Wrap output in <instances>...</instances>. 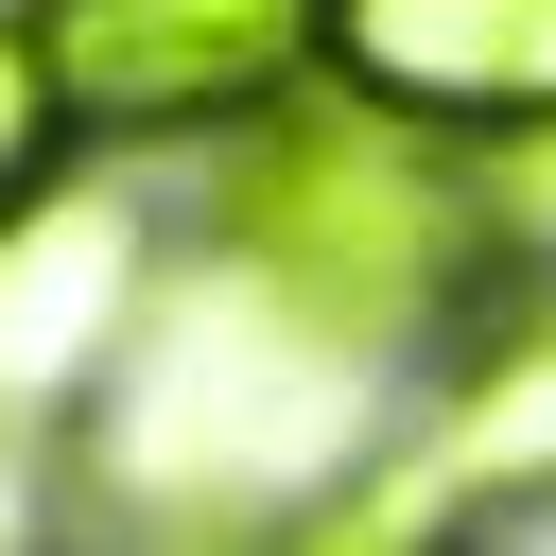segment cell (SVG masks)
Masks as SVG:
<instances>
[{
	"label": "cell",
	"instance_id": "obj_1",
	"mask_svg": "<svg viewBox=\"0 0 556 556\" xmlns=\"http://www.w3.org/2000/svg\"><path fill=\"white\" fill-rule=\"evenodd\" d=\"M208 243H226V278H243L278 330H313V348H417V330H469V295H486V208H469V174H452L434 139H400L382 104H348V87H295L278 122L226 139Z\"/></svg>",
	"mask_w": 556,
	"mask_h": 556
},
{
	"label": "cell",
	"instance_id": "obj_2",
	"mask_svg": "<svg viewBox=\"0 0 556 556\" xmlns=\"http://www.w3.org/2000/svg\"><path fill=\"white\" fill-rule=\"evenodd\" d=\"M70 139H243L330 87V0H17Z\"/></svg>",
	"mask_w": 556,
	"mask_h": 556
},
{
	"label": "cell",
	"instance_id": "obj_3",
	"mask_svg": "<svg viewBox=\"0 0 556 556\" xmlns=\"http://www.w3.org/2000/svg\"><path fill=\"white\" fill-rule=\"evenodd\" d=\"M330 87L400 139H521L556 122V0H330Z\"/></svg>",
	"mask_w": 556,
	"mask_h": 556
},
{
	"label": "cell",
	"instance_id": "obj_4",
	"mask_svg": "<svg viewBox=\"0 0 556 556\" xmlns=\"http://www.w3.org/2000/svg\"><path fill=\"white\" fill-rule=\"evenodd\" d=\"M417 469H434L452 504H521V486H556V313H469Z\"/></svg>",
	"mask_w": 556,
	"mask_h": 556
},
{
	"label": "cell",
	"instance_id": "obj_5",
	"mask_svg": "<svg viewBox=\"0 0 556 556\" xmlns=\"http://www.w3.org/2000/svg\"><path fill=\"white\" fill-rule=\"evenodd\" d=\"M104 295H139V243L104 226V208H35L17 243H0V382H70V365H104L139 313H104Z\"/></svg>",
	"mask_w": 556,
	"mask_h": 556
},
{
	"label": "cell",
	"instance_id": "obj_6",
	"mask_svg": "<svg viewBox=\"0 0 556 556\" xmlns=\"http://www.w3.org/2000/svg\"><path fill=\"white\" fill-rule=\"evenodd\" d=\"M452 521H469V504H452V486L400 452V469H365V486L295 504V521H278V556H452Z\"/></svg>",
	"mask_w": 556,
	"mask_h": 556
},
{
	"label": "cell",
	"instance_id": "obj_7",
	"mask_svg": "<svg viewBox=\"0 0 556 556\" xmlns=\"http://www.w3.org/2000/svg\"><path fill=\"white\" fill-rule=\"evenodd\" d=\"M52 156H70V104H52V52L35 17H0V243L52 208Z\"/></svg>",
	"mask_w": 556,
	"mask_h": 556
}]
</instances>
